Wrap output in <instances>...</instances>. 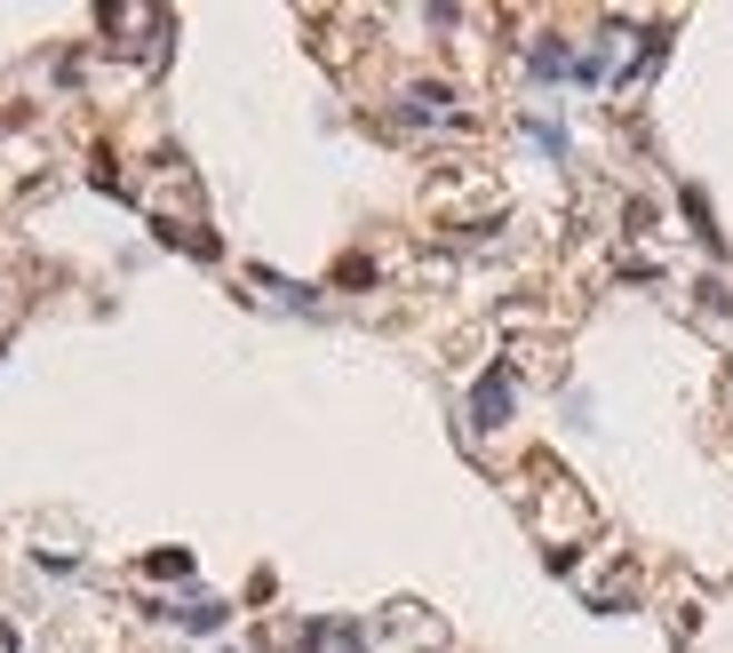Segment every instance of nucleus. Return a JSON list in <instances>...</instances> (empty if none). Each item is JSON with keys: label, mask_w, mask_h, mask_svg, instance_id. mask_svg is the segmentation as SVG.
Wrapping results in <instances>:
<instances>
[{"label": "nucleus", "mask_w": 733, "mask_h": 653, "mask_svg": "<svg viewBox=\"0 0 733 653\" xmlns=\"http://www.w3.org/2000/svg\"><path fill=\"white\" fill-rule=\"evenodd\" d=\"M503 407H511V367H495V375L478 383V431H495V423H503Z\"/></svg>", "instance_id": "1"}]
</instances>
